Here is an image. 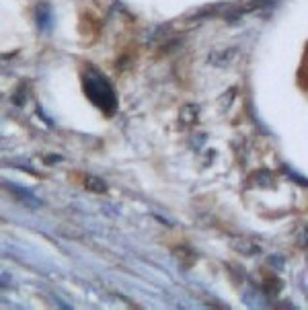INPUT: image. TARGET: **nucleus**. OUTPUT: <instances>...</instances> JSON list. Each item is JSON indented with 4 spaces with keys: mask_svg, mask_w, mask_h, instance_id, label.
<instances>
[{
    "mask_svg": "<svg viewBox=\"0 0 308 310\" xmlns=\"http://www.w3.org/2000/svg\"><path fill=\"white\" fill-rule=\"evenodd\" d=\"M83 91L87 95V99L97 107L101 109L107 117L115 115L117 111V97H115V91L111 87V83L105 79V76L95 70V68H87L83 72Z\"/></svg>",
    "mask_w": 308,
    "mask_h": 310,
    "instance_id": "f257e3e1",
    "label": "nucleus"
},
{
    "mask_svg": "<svg viewBox=\"0 0 308 310\" xmlns=\"http://www.w3.org/2000/svg\"><path fill=\"white\" fill-rule=\"evenodd\" d=\"M85 187H87L89 191H97V193H105V191H107V185H105L99 177H93V175H89V177L85 179Z\"/></svg>",
    "mask_w": 308,
    "mask_h": 310,
    "instance_id": "f03ea898",
    "label": "nucleus"
},
{
    "mask_svg": "<svg viewBox=\"0 0 308 310\" xmlns=\"http://www.w3.org/2000/svg\"><path fill=\"white\" fill-rule=\"evenodd\" d=\"M37 23H39V27H41V29H45V27H49V25H52V13H49V7H39V11H37Z\"/></svg>",
    "mask_w": 308,
    "mask_h": 310,
    "instance_id": "7ed1b4c3",
    "label": "nucleus"
}]
</instances>
